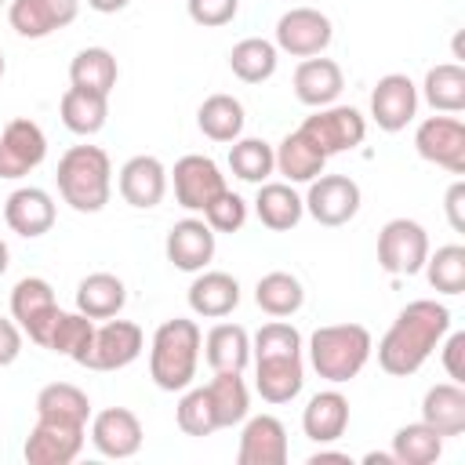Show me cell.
I'll list each match as a JSON object with an SVG mask.
<instances>
[{
  "instance_id": "6da1fadb",
  "label": "cell",
  "mask_w": 465,
  "mask_h": 465,
  "mask_svg": "<svg viewBox=\"0 0 465 465\" xmlns=\"http://www.w3.org/2000/svg\"><path fill=\"white\" fill-rule=\"evenodd\" d=\"M450 331V309L436 298H418L400 309L385 338L378 341V367L392 378H407L421 371V363L432 356V349Z\"/></svg>"
},
{
  "instance_id": "7a4b0ae2",
  "label": "cell",
  "mask_w": 465,
  "mask_h": 465,
  "mask_svg": "<svg viewBox=\"0 0 465 465\" xmlns=\"http://www.w3.org/2000/svg\"><path fill=\"white\" fill-rule=\"evenodd\" d=\"M200 345H203V334L196 320H185V316L163 320L149 345V378L156 381V389L163 392L189 389L200 367Z\"/></svg>"
},
{
  "instance_id": "3957f363",
  "label": "cell",
  "mask_w": 465,
  "mask_h": 465,
  "mask_svg": "<svg viewBox=\"0 0 465 465\" xmlns=\"http://www.w3.org/2000/svg\"><path fill=\"white\" fill-rule=\"evenodd\" d=\"M58 193L62 200L80 211V214H94L109 203L113 193V163L109 153L102 145H73L62 153L58 171H54Z\"/></svg>"
},
{
  "instance_id": "277c9868",
  "label": "cell",
  "mask_w": 465,
  "mask_h": 465,
  "mask_svg": "<svg viewBox=\"0 0 465 465\" xmlns=\"http://www.w3.org/2000/svg\"><path fill=\"white\" fill-rule=\"evenodd\" d=\"M371 349H374V341H371L367 327L327 323V327H316L309 338V363L323 381L341 385L363 371V363L371 360Z\"/></svg>"
},
{
  "instance_id": "5b68a950",
  "label": "cell",
  "mask_w": 465,
  "mask_h": 465,
  "mask_svg": "<svg viewBox=\"0 0 465 465\" xmlns=\"http://www.w3.org/2000/svg\"><path fill=\"white\" fill-rule=\"evenodd\" d=\"M298 134L320 156H334V153H349V149H356L363 142L367 120L352 105H323L312 116H305V124L298 127Z\"/></svg>"
},
{
  "instance_id": "8992f818",
  "label": "cell",
  "mask_w": 465,
  "mask_h": 465,
  "mask_svg": "<svg viewBox=\"0 0 465 465\" xmlns=\"http://www.w3.org/2000/svg\"><path fill=\"white\" fill-rule=\"evenodd\" d=\"M58 298H54V287L44 280V276H22L11 291V320L22 327V334H29L33 345L47 349V338H51V327L58 320Z\"/></svg>"
},
{
  "instance_id": "52a82bcc",
  "label": "cell",
  "mask_w": 465,
  "mask_h": 465,
  "mask_svg": "<svg viewBox=\"0 0 465 465\" xmlns=\"http://www.w3.org/2000/svg\"><path fill=\"white\" fill-rule=\"evenodd\" d=\"M429 258V232L414 218H392L378 232V265L392 276L421 272Z\"/></svg>"
},
{
  "instance_id": "ba28073f",
  "label": "cell",
  "mask_w": 465,
  "mask_h": 465,
  "mask_svg": "<svg viewBox=\"0 0 465 465\" xmlns=\"http://www.w3.org/2000/svg\"><path fill=\"white\" fill-rule=\"evenodd\" d=\"M414 149L421 160H429L450 174H465V124L454 113L421 120L414 131Z\"/></svg>"
},
{
  "instance_id": "9c48e42d",
  "label": "cell",
  "mask_w": 465,
  "mask_h": 465,
  "mask_svg": "<svg viewBox=\"0 0 465 465\" xmlns=\"http://www.w3.org/2000/svg\"><path fill=\"white\" fill-rule=\"evenodd\" d=\"M331 36H334V25L316 7H291L276 22V51H287L294 58L323 54Z\"/></svg>"
},
{
  "instance_id": "30bf717a",
  "label": "cell",
  "mask_w": 465,
  "mask_h": 465,
  "mask_svg": "<svg viewBox=\"0 0 465 465\" xmlns=\"http://www.w3.org/2000/svg\"><path fill=\"white\" fill-rule=\"evenodd\" d=\"M142 349H145V334H142L138 323L105 320L102 327H94V338H91L84 367L87 371H120V367L134 363L142 356Z\"/></svg>"
},
{
  "instance_id": "8fae6325",
  "label": "cell",
  "mask_w": 465,
  "mask_h": 465,
  "mask_svg": "<svg viewBox=\"0 0 465 465\" xmlns=\"http://www.w3.org/2000/svg\"><path fill=\"white\" fill-rule=\"evenodd\" d=\"M47 156V134L36 120L18 116L0 131V178H25Z\"/></svg>"
},
{
  "instance_id": "7c38bea8",
  "label": "cell",
  "mask_w": 465,
  "mask_h": 465,
  "mask_svg": "<svg viewBox=\"0 0 465 465\" xmlns=\"http://www.w3.org/2000/svg\"><path fill=\"white\" fill-rule=\"evenodd\" d=\"M302 203L320 225H345L360 211V185L349 174H316Z\"/></svg>"
},
{
  "instance_id": "4fadbf2b",
  "label": "cell",
  "mask_w": 465,
  "mask_h": 465,
  "mask_svg": "<svg viewBox=\"0 0 465 465\" xmlns=\"http://www.w3.org/2000/svg\"><path fill=\"white\" fill-rule=\"evenodd\" d=\"M174 200L185 207V211H200L225 189V174L222 167L211 160V156H200V153H189L174 163Z\"/></svg>"
},
{
  "instance_id": "5bb4252c",
  "label": "cell",
  "mask_w": 465,
  "mask_h": 465,
  "mask_svg": "<svg viewBox=\"0 0 465 465\" xmlns=\"http://www.w3.org/2000/svg\"><path fill=\"white\" fill-rule=\"evenodd\" d=\"M84 425H65V421H44L36 418L33 432L25 436V461L29 465H69L84 450Z\"/></svg>"
},
{
  "instance_id": "9a60e30c",
  "label": "cell",
  "mask_w": 465,
  "mask_h": 465,
  "mask_svg": "<svg viewBox=\"0 0 465 465\" xmlns=\"http://www.w3.org/2000/svg\"><path fill=\"white\" fill-rule=\"evenodd\" d=\"M80 15V0H11L7 22L25 40H44L54 29L73 25Z\"/></svg>"
},
{
  "instance_id": "2e32d148",
  "label": "cell",
  "mask_w": 465,
  "mask_h": 465,
  "mask_svg": "<svg viewBox=\"0 0 465 465\" xmlns=\"http://www.w3.org/2000/svg\"><path fill=\"white\" fill-rule=\"evenodd\" d=\"M414 113H418V87H414L411 76L389 73V76H381L374 84V91H371V120L381 131H389V134L403 131L414 120Z\"/></svg>"
},
{
  "instance_id": "e0dca14e",
  "label": "cell",
  "mask_w": 465,
  "mask_h": 465,
  "mask_svg": "<svg viewBox=\"0 0 465 465\" xmlns=\"http://www.w3.org/2000/svg\"><path fill=\"white\" fill-rule=\"evenodd\" d=\"M142 421L127 407H105L91 418V443L105 458H134L142 450Z\"/></svg>"
},
{
  "instance_id": "ac0fdd59",
  "label": "cell",
  "mask_w": 465,
  "mask_h": 465,
  "mask_svg": "<svg viewBox=\"0 0 465 465\" xmlns=\"http://www.w3.org/2000/svg\"><path fill=\"white\" fill-rule=\"evenodd\" d=\"M305 385L302 352H269L254 356V389L265 403H291Z\"/></svg>"
},
{
  "instance_id": "d6986e66",
  "label": "cell",
  "mask_w": 465,
  "mask_h": 465,
  "mask_svg": "<svg viewBox=\"0 0 465 465\" xmlns=\"http://www.w3.org/2000/svg\"><path fill=\"white\" fill-rule=\"evenodd\" d=\"M214 236L218 232L203 218H182V222H174L171 232H167V243H163L167 262L174 269H182V272L207 269V262L214 258Z\"/></svg>"
},
{
  "instance_id": "ffe728a7",
  "label": "cell",
  "mask_w": 465,
  "mask_h": 465,
  "mask_svg": "<svg viewBox=\"0 0 465 465\" xmlns=\"http://www.w3.org/2000/svg\"><path fill=\"white\" fill-rule=\"evenodd\" d=\"M236 461L240 465H283L287 461V429H283V421L272 418V414L243 418Z\"/></svg>"
},
{
  "instance_id": "44dd1931",
  "label": "cell",
  "mask_w": 465,
  "mask_h": 465,
  "mask_svg": "<svg viewBox=\"0 0 465 465\" xmlns=\"http://www.w3.org/2000/svg\"><path fill=\"white\" fill-rule=\"evenodd\" d=\"M116 189L124 196V203L138 207V211H149L163 200L167 193V167L156 160V156H131L124 167H120V178H116Z\"/></svg>"
},
{
  "instance_id": "7402d4cb",
  "label": "cell",
  "mask_w": 465,
  "mask_h": 465,
  "mask_svg": "<svg viewBox=\"0 0 465 465\" xmlns=\"http://www.w3.org/2000/svg\"><path fill=\"white\" fill-rule=\"evenodd\" d=\"M4 222H7L11 232H18L25 240L51 232V225H54V200H51V193L36 189V185L15 189L4 200Z\"/></svg>"
},
{
  "instance_id": "603a6c76",
  "label": "cell",
  "mask_w": 465,
  "mask_h": 465,
  "mask_svg": "<svg viewBox=\"0 0 465 465\" xmlns=\"http://www.w3.org/2000/svg\"><path fill=\"white\" fill-rule=\"evenodd\" d=\"M341 87H345V76H341V65L334 58L312 54V58L298 62V69H294V98L309 109L334 105Z\"/></svg>"
},
{
  "instance_id": "cb8c5ba5",
  "label": "cell",
  "mask_w": 465,
  "mask_h": 465,
  "mask_svg": "<svg viewBox=\"0 0 465 465\" xmlns=\"http://www.w3.org/2000/svg\"><path fill=\"white\" fill-rule=\"evenodd\" d=\"M349 429V400L338 392V389H327V392H316L305 411H302V432L312 440V443H334L341 440Z\"/></svg>"
},
{
  "instance_id": "d4e9b609",
  "label": "cell",
  "mask_w": 465,
  "mask_h": 465,
  "mask_svg": "<svg viewBox=\"0 0 465 465\" xmlns=\"http://www.w3.org/2000/svg\"><path fill=\"white\" fill-rule=\"evenodd\" d=\"M236 305H240V283L229 272H218V269L203 272L200 269V276L189 283V309L203 320H222Z\"/></svg>"
},
{
  "instance_id": "484cf974",
  "label": "cell",
  "mask_w": 465,
  "mask_h": 465,
  "mask_svg": "<svg viewBox=\"0 0 465 465\" xmlns=\"http://www.w3.org/2000/svg\"><path fill=\"white\" fill-rule=\"evenodd\" d=\"M254 214H258V222L265 229L287 232V229H294L302 222L305 203H302V196L294 193L291 182H262L258 196H254Z\"/></svg>"
},
{
  "instance_id": "4316f807",
  "label": "cell",
  "mask_w": 465,
  "mask_h": 465,
  "mask_svg": "<svg viewBox=\"0 0 465 465\" xmlns=\"http://www.w3.org/2000/svg\"><path fill=\"white\" fill-rule=\"evenodd\" d=\"M421 421L432 425L440 436L465 432V389L458 381H440L421 400Z\"/></svg>"
},
{
  "instance_id": "83f0119b",
  "label": "cell",
  "mask_w": 465,
  "mask_h": 465,
  "mask_svg": "<svg viewBox=\"0 0 465 465\" xmlns=\"http://www.w3.org/2000/svg\"><path fill=\"white\" fill-rule=\"evenodd\" d=\"M36 418L44 421H65V425H84L91 421V400L84 389L69 381H51L36 392Z\"/></svg>"
},
{
  "instance_id": "f1b7e54d",
  "label": "cell",
  "mask_w": 465,
  "mask_h": 465,
  "mask_svg": "<svg viewBox=\"0 0 465 465\" xmlns=\"http://www.w3.org/2000/svg\"><path fill=\"white\" fill-rule=\"evenodd\" d=\"M127 302V287L113 272H91L76 287V309L91 320H113Z\"/></svg>"
},
{
  "instance_id": "f546056e",
  "label": "cell",
  "mask_w": 465,
  "mask_h": 465,
  "mask_svg": "<svg viewBox=\"0 0 465 465\" xmlns=\"http://www.w3.org/2000/svg\"><path fill=\"white\" fill-rule=\"evenodd\" d=\"M58 116L73 134H98L105 127L109 116V94L98 91H84V87H69L58 102Z\"/></svg>"
},
{
  "instance_id": "4dcf8cb0",
  "label": "cell",
  "mask_w": 465,
  "mask_h": 465,
  "mask_svg": "<svg viewBox=\"0 0 465 465\" xmlns=\"http://www.w3.org/2000/svg\"><path fill=\"white\" fill-rule=\"evenodd\" d=\"M211 371H243L251 363V334L240 323H214L203 338Z\"/></svg>"
},
{
  "instance_id": "1f68e13d",
  "label": "cell",
  "mask_w": 465,
  "mask_h": 465,
  "mask_svg": "<svg viewBox=\"0 0 465 465\" xmlns=\"http://www.w3.org/2000/svg\"><path fill=\"white\" fill-rule=\"evenodd\" d=\"M254 302H258V309H262L265 316L283 320V316H294V312L302 309V302H305V287H302L298 276L276 269V272H265V276L258 280V287H254Z\"/></svg>"
},
{
  "instance_id": "d6a6232c",
  "label": "cell",
  "mask_w": 465,
  "mask_h": 465,
  "mask_svg": "<svg viewBox=\"0 0 465 465\" xmlns=\"http://www.w3.org/2000/svg\"><path fill=\"white\" fill-rule=\"evenodd\" d=\"M207 396H211L218 429L240 425V421L247 418V411H251V392H247L240 371H214V378H211V385H207Z\"/></svg>"
},
{
  "instance_id": "836d02e7",
  "label": "cell",
  "mask_w": 465,
  "mask_h": 465,
  "mask_svg": "<svg viewBox=\"0 0 465 465\" xmlns=\"http://www.w3.org/2000/svg\"><path fill=\"white\" fill-rule=\"evenodd\" d=\"M243 105L232 94H211L196 109V124L211 142H236L243 134Z\"/></svg>"
},
{
  "instance_id": "e575fe53",
  "label": "cell",
  "mask_w": 465,
  "mask_h": 465,
  "mask_svg": "<svg viewBox=\"0 0 465 465\" xmlns=\"http://www.w3.org/2000/svg\"><path fill=\"white\" fill-rule=\"evenodd\" d=\"M116 58L113 51L105 47H84L76 51V58L69 62V84L73 87H84V91H98V94H109L116 87Z\"/></svg>"
},
{
  "instance_id": "d590c367",
  "label": "cell",
  "mask_w": 465,
  "mask_h": 465,
  "mask_svg": "<svg viewBox=\"0 0 465 465\" xmlns=\"http://www.w3.org/2000/svg\"><path fill=\"white\" fill-rule=\"evenodd\" d=\"M276 62H280V51L272 40H262V36H247L240 40L232 51H229V69L232 76H240L243 84H262L276 73Z\"/></svg>"
},
{
  "instance_id": "8d00e7d4",
  "label": "cell",
  "mask_w": 465,
  "mask_h": 465,
  "mask_svg": "<svg viewBox=\"0 0 465 465\" xmlns=\"http://www.w3.org/2000/svg\"><path fill=\"white\" fill-rule=\"evenodd\" d=\"M421 94H425V102H429L436 113H461V109H465V69H461L458 62L432 65V69L425 73Z\"/></svg>"
},
{
  "instance_id": "74e56055",
  "label": "cell",
  "mask_w": 465,
  "mask_h": 465,
  "mask_svg": "<svg viewBox=\"0 0 465 465\" xmlns=\"http://www.w3.org/2000/svg\"><path fill=\"white\" fill-rule=\"evenodd\" d=\"M440 454H443V436L425 421H411L392 436L396 465H432Z\"/></svg>"
},
{
  "instance_id": "f35d334b",
  "label": "cell",
  "mask_w": 465,
  "mask_h": 465,
  "mask_svg": "<svg viewBox=\"0 0 465 465\" xmlns=\"http://www.w3.org/2000/svg\"><path fill=\"white\" fill-rule=\"evenodd\" d=\"M272 156H276V171L294 185V182H312L316 174H323V163H327V156H320L298 131H291L276 149H272Z\"/></svg>"
},
{
  "instance_id": "ab89813d",
  "label": "cell",
  "mask_w": 465,
  "mask_h": 465,
  "mask_svg": "<svg viewBox=\"0 0 465 465\" xmlns=\"http://www.w3.org/2000/svg\"><path fill=\"white\" fill-rule=\"evenodd\" d=\"M91 338H94V320L91 316H84L80 309L76 312H58V320L51 327V338H47V349L58 352V356H69L84 367Z\"/></svg>"
},
{
  "instance_id": "60d3db41",
  "label": "cell",
  "mask_w": 465,
  "mask_h": 465,
  "mask_svg": "<svg viewBox=\"0 0 465 465\" xmlns=\"http://www.w3.org/2000/svg\"><path fill=\"white\" fill-rule=\"evenodd\" d=\"M229 171H232L240 182L262 185V182L276 171L272 145L262 142V138H236V142L229 145Z\"/></svg>"
},
{
  "instance_id": "b9f144b4",
  "label": "cell",
  "mask_w": 465,
  "mask_h": 465,
  "mask_svg": "<svg viewBox=\"0 0 465 465\" xmlns=\"http://www.w3.org/2000/svg\"><path fill=\"white\" fill-rule=\"evenodd\" d=\"M421 269H425L432 291H440V294H461L465 291V247L461 243L436 247V254H429Z\"/></svg>"
},
{
  "instance_id": "7bdbcfd3",
  "label": "cell",
  "mask_w": 465,
  "mask_h": 465,
  "mask_svg": "<svg viewBox=\"0 0 465 465\" xmlns=\"http://www.w3.org/2000/svg\"><path fill=\"white\" fill-rule=\"evenodd\" d=\"M178 429L185 436H211L218 429V418H214V407H211V396H207V385L200 389H182V400H178Z\"/></svg>"
},
{
  "instance_id": "ee69618b",
  "label": "cell",
  "mask_w": 465,
  "mask_h": 465,
  "mask_svg": "<svg viewBox=\"0 0 465 465\" xmlns=\"http://www.w3.org/2000/svg\"><path fill=\"white\" fill-rule=\"evenodd\" d=\"M203 222H207L214 232H236V229H243V222H247V200L225 185V189L203 207Z\"/></svg>"
},
{
  "instance_id": "f6af8a7d",
  "label": "cell",
  "mask_w": 465,
  "mask_h": 465,
  "mask_svg": "<svg viewBox=\"0 0 465 465\" xmlns=\"http://www.w3.org/2000/svg\"><path fill=\"white\" fill-rule=\"evenodd\" d=\"M189 7V18L203 29H218V25H229L240 11V0H185Z\"/></svg>"
},
{
  "instance_id": "bcb514c9",
  "label": "cell",
  "mask_w": 465,
  "mask_h": 465,
  "mask_svg": "<svg viewBox=\"0 0 465 465\" xmlns=\"http://www.w3.org/2000/svg\"><path fill=\"white\" fill-rule=\"evenodd\" d=\"M447 341H443V371H447V378L450 381H465V331H447L443 334Z\"/></svg>"
},
{
  "instance_id": "7dc6e473",
  "label": "cell",
  "mask_w": 465,
  "mask_h": 465,
  "mask_svg": "<svg viewBox=\"0 0 465 465\" xmlns=\"http://www.w3.org/2000/svg\"><path fill=\"white\" fill-rule=\"evenodd\" d=\"M18 356H22V327L0 316V367H11Z\"/></svg>"
},
{
  "instance_id": "c3c4849f",
  "label": "cell",
  "mask_w": 465,
  "mask_h": 465,
  "mask_svg": "<svg viewBox=\"0 0 465 465\" xmlns=\"http://www.w3.org/2000/svg\"><path fill=\"white\" fill-rule=\"evenodd\" d=\"M443 211H447V222L454 232H465V182H454L443 196Z\"/></svg>"
},
{
  "instance_id": "681fc988",
  "label": "cell",
  "mask_w": 465,
  "mask_h": 465,
  "mask_svg": "<svg viewBox=\"0 0 465 465\" xmlns=\"http://www.w3.org/2000/svg\"><path fill=\"white\" fill-rule=\"evenodd\" d=\"M131 0H87V7L91 11H98V15H116V11H124Z\"/></svg>"
},
{
  "instance_id": "f907efd6",
  "label": "cell",
  "mask_w": 465,
  "mask_h": 465,
  "mask_svg": "<svg viewBox=\"0 0 465 465\" xmlns=\"http://www.w3.org/2000/svg\"><path fill=\"white\" fill-rule=\"evenodd\" d=\"M327 461L349 465V454H341V450H316V454H309V465H327Z\"/></svg>"
},
{
  "instance_id": "816d5d0a",
  "label": "cell",
  "mask_w": 465,
  "mask_h": 465,
  "mask_svg": "<svg viewBox=\"0 0 465 465\" xmlns=\"http://www.w3.org/2000/svg\"><path fill=\"white\" fill-rule=\"evenodd\" d=\"M363 461H367V465H396V458H392V450H389V454H367Z\"/></svg>"
},
{
  "instance_id": "f5cc1de1",
  "label": "cell",
  "mask_w": 465,
  "mask_h": 465,
  "mask_svg": "<svg viewBox=\"0 0 465 465\" xmlns=\"http://www.w3.org/2000/svg\"><path fill=\"white\" fill-rule=\"evenodd\" d=\"M7 265H11V251H7V243L0 240V276L7 272Z\"/></svg>"
},
{
  "instance_id": "db71d44e",
  "label": "cell",
  "mask_w": 465,
  "mask_h": 465,
  "mask_svg": "<svg viewBox=\"0 0 465 465\" xmlns=\"http://www.w3.org/2000/svg\"><path fill=\"white\" fill-rule=\"evenodd\" d=\"M0 80H4V54H0Z\"/></svg>"
},
{
  "instance_id": "11a10c76",
  "label": "cell",
  "mask_w": 465,
  "mask_h": 465,
  "mask_svg": "<svg viewBox=\"0 0 465 465\" xmlns=\"http://www.w3.org/2000/svg\"><path fill=\"white\" fill-rule=\"evenodd\" d=\"M0 7H4V0H0Z\"/></svg>"
}]
</instances>
